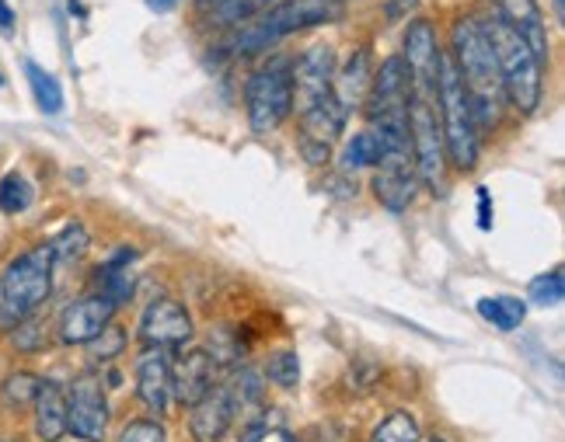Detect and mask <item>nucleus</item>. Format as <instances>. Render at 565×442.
Returning <instances> with one entry per match:
<instances>
[{
  "label": "nucleus",
  "instance_id": "473e14b6",
  "mask_svg": "<svg viewBox=\"0 0 565 442\" xmlns=\"http://www.w3.org/2000/svg\"><path fill=\"white\" fill-rule=\"evenodd\" d=\"M11 345H14L18 352H42V348L50 345V331H46V324H42V321L32 314V317L18 321V324L11 327Z\"/></svg>",
  "mask_w": 565,
  "mask_h": 442
},
{
  "label": "nucleus",
  "instance_id": "dca6fc26",
  "mask_svg": "<svg viewBox=\"0 0 565 442\" xmlns=\"http://www.w3.org/2000/svg\"><path fill=\"white\" fill-rule=\"evenodd\" d=\"M237 405H234V394L231 387L213 384L200 401L189 408V432L195 442H221L234 422Z\"/></svg>",
  "mask_w": 565,
  "mask_h": 442
},
{
  "label": "nucleus",
  "instance_id": "f704fd0d",
  "mask_svg": "<svg viewBox=\"0 0 565 442\" xmlns=\"http://www.w3.org/2000/svg\"><path fill=\"white\" fill-rule=\"evenodd\" d=\"M242 442H297V439L287 429H279V425L255 422V425H248V432H245Z\"/></svg>",
  "mask_w": 565,
  "mask_h": 442
},
{
  "label": "nucleus",
  "instance_id": "58836bf2",
  "mask_svg": "<svg viewBox=\"0 0 565 442\" xmlns=\"http://www.w3.org/2000/svg\"><path fill=\"white\" fill-rule=\"evenodd\" d=\"M143 4H147V11H154V14H171L182 4V0H143Z\"/></svg>",
  "mask_w": 565,
  "mask_h": 442
},
{
  "label": "nucleus",
  "instance_id": "9d476101",
  "mask_svg": "<svg viewBox=\"0 0 565 442\" xmlns=\"http://www.w3.org/2000/svg\"><path fill=\"white\" fill-rule=\"evenodd\" d=\"M137 338L143 348H182L195 338L192 314L179 300L158 297L154 303L143 306L140 324H137Z\"/></svg>",
  "mask_w": 565,
  "mask_h": 442
},
{
  "label": "nucleus",
  "instance_id": "72a5a7b5",
  "mask_svg": "<svg viewBox=\"0 0 565 442\" xmlns=\"http://www.w3.org/2000/svg\"><path fill=\"white\" fill-rule=\"evenodd\" d=\"M119 442H168V432L158 418H137L119 432Z\"/></svg>",
  "mask_w": 565,
  "mask_h": 442
},
{
  "label": "nucleus",
  "instance_id": "e433bc0d",
  "mask_svg": "<svg viewBox=\"0 0 565 442\" xmlns=\"http://www.w3.org/2000/svg\"><path fill=\"white\" fill-rule=\"evenodd\" d=\"M416 8H419V0H387L384 11H387L391 21H402V18H408Z\"/></svg>",
  "mask_w": 565,
  "mask_h": 442
},
{
  "label": "nucleus",
  "instance_id": "6e6552de",
  "mask_svg": "<svg viewBox=\"0 0 565 442\" xmlns=\"http://www.w3.org/2000/svg\"><path fill=\"white\" fill-rule=\"evenodd\" d=\"M108 432V397L98 373H81L67 390V435L81 442H102Z\"/></svg>",
  "mask_w": 565,
  "mask_h": 442
},
{
  "label": "nucleus",
  "instance_id": "a211bd4d",
  "mask_svg": "<svg viewBox=\"0 0 565 442\" xmlns=\"http://www.w3.org/2000/svg\"><path fill=\"white\" fill-rule=\"evenodd\" d=\"M492 11L503 14L510 25L531 42V50L537 60H548V29H545V11H541L537 0H492Z\"/></svg>",
  "mask_w": 565,
  "mask_h": 442
},
{
  "label": "nucleus",
  "instance_id": "ea45409f",
  "mask_svg": "<svg viewBox=\"0 0 565 442\" xmlns=\"http://www.w3.org/2000/svg\"><path fill=\"white\" fill-rule=\"evenodd\" d=\"M0 87H4V74H0Z\"/></svg>",
  "mask_w": 565,
  "mask_h": 442
},
{
  "label": "nucleus",
  "instance_id": "1a4fd4ad",
  "mask_svg": "<svg viewBox=\"0 0 565 442\" xmlns=\"http://www.w3.org/2000/svg\"><path fill=\"white\" fill-rule=\"evenodd\" d=\"M345 122H350V112L342 108V101L335 98V91L329 98L315 101L311 108L297 112V126H300V153L311 164H324L329 153L335 147V140H342Z\"/></svg>",
  "mask_w": 565,
  "mask_h": 442
},
{
  "label": "nucleus",
  "instance_id": "20e7f679",
  "mask_svg": "<svg viewBox=\"0 0 565 442\" xmlns=\"http://www.w3.org/2000/svg\"><path fill=\"white\" fill-rule=\"evenodd\" d=\"M53 269L56 258L50 245L21 251L8 269L0 272V327L11 331L18 321L32 317L53 293Z\"/></svg>",
  "mask_w": 565,
  "mask_h": 442
},
{
  "label": "nucleus",
  "instance_id": "f257e3e1",
  "mask_svg": "<svg viewBox=\"0 0 565 442\" xmlns=\"http://www.w3.org/2000/svg\"><path fill=\"white\" fill-rule=\"evenodd\" d=\"M450 60L454 71H458L465 95L471 101L478 137L503 122L507 112V95H503V80L495 71V56L489 50V39L482 32V18H458L450 29Z\"/></svg>",
  "mask_w": 565,
  "mask_h": 442
},
{
  "label": "nucleus",
  "instance_id": "412c9836",
  "mask_svg": "<svg viewBox=\"0 0 565 442\" xmlns=\"http://www.w3.org/2000/svg\"><path fill=\"white\" fill-rule=\"evenodd\" d=\"M527 300L520 297H482L478 300V317H482L486 324L499 327V331H516L520 324L527 321Z\"/></svg>",
  "mask_w": 565,
  "mask_h": 442
},
{
  "label": "nucleus",
  "instance_id": "7ed1b4c3",
  "mask_svg": "<svg viewBox=\"0 0 565 442\" xmlns=\"http://www.w3.org/2000/svg\"><path fill=\"white\" fill-rule=\"evenodd\" d=\"M342 0H279V4L258 11L245 21L242 32L234 35L231 53L234 56H263L276 42L290 39L303 29H324L342 18Z\"/></svg>",
  "mask_w": 565,
  "mask_h": 442
},
{
  "label": "nucleus",
  "instance_id": "aec40b11",
  "mask_svg": "<svg viewBox=\"0 0 565 442\" xmlns=\"http://www.w3.org/2000/svg\"><path fill=\"white\" fill-rule=\"evenodd\" d=\"M371 77H374V63H371V50H366V46L345 60L342 71H335L332 91H335V98L342 101V108L350 116L363 108V98H366V91H371Z\"/></svg>",
  "mask_w": 565,
  "mask_h": 442
},
{
  "label": "nucleus",
  "instance_id": "39448f33",
  "mask_svg": "<svg viewBox=\"0 0 565 442\" xmlns=\"http://www.w3.org/2000/svg\"><path fill=\"white\" fill-rule=\"evenodd\" d=\"M437 116H440L447 161L458 171H475L478 153H482V143H478V126H475L471 101L465 95V84H461L458 71H454L450 53L440 56V71H437Z\"/></svg>",
  "mask_w": 565,
  "mask_h": 442
},
{
  "label": "nucleus",
  "instance_id": "c756f323",
  "mask_svg": "<svg viewBox=\"0 0 565 442\" xmlns=\"http://www.w3.org/2000/svg\"><path fill=\"white\" fill-rule=\"evenodd\" d=\"M39 377L29 369H21V373H11V377L0 384V397H4V405L8 408H29L35 401V390H39Z\"/></svg>",
  "mask_w": 565,
  "mask_h": 442
},
{
  "label": "nucleus",
  "instance_id": "f03ea898",
  "mask_svg": "<svg viewBox=\"0 0 565 442\" xmlns=\"http://www.w3.org/2000/svg\"><path fill=\"white\" fill-rule=\"evenodd\" d=\"M482 32L489 39V50L495 56V71L503 80L507 105H513L520 116H534L545 98V63L537 60L531 42L520 35L503 14L482 18Z\"/></svg>",
  "mask_w": 565,
  "mask_h": 442
},
{
  "label": "nucleus",
  "instance_id": "7c9ffc66",
  "mask_svg": "<svg viewBox=\"0 0 565 442\" xmlns=\"http://www.w3.org/2000/svg\"><path fill=\"white\" fill-rule=\"evenodd\" d=\"M126 327H119V324H108V327H102V335H95L88 345V359L92 363H113L116 356H122V348H126Z\"/></svg>",
  "mask_w": 565,
  "mask_h": 442
},
{
  "label": "nucleus",
  "instance_id": "5701e85b",
  "mask_svg": "<svg viewBox=\"0 0 565 442\" xmlns=\"http://www.w3.org/2000/svg\"><path fill=\"white\" fill-rule=\"evenodd\" d=\"M384 158L381 150V140L374 137V129H363V132H353L350 140H345V150H342V171H363V168H377Z\"/></svg>",
  "mask_w": 565,
  "mask_h": 442
},
{
  "label": "nucleus",
  "instance_id": "2f4dec72",
  "mask_svg": "<svg viewBox=\"0 0 565 442\" xmlns=\"http://www.w3.org/2000/svg\"><path fill=\"white\" fill-rule=\"evenodd\" d=\"M527 300H531L534 306H558V303L565 300V279H562V265H555L552 272L537 276V279L531 282Z\"/></svg>",
  "mask_w": 565,
  "mask_h": 442
},
{
  "label": "nucleus",
  "instance_id": "9b49d317",
  "mask_svg": "<svg viewBox=\"0 0 565 442\" xmlns=\"http://www.w3.org/2000/svg\"><path fill=\"white\" fill-rule=\"evenodd\" d=\"M335 71H339V60L329 42H318V46L303 50L294 60V112H303V108H311L315 101L329 98L335 84Z\"/></svg>",
  "mask_w": 565,
  "mask_h": 442
},
{
  "label": "nucleus",
  "instance_id": "6ab92c4d",
  "mask_svg": "<svg viewBox=\"0 0 565 442\" xmlns=\"http://www.w3.org/2000/svg\"><path fill=\"white\" fill-rule=\"evenodd\" d=\"M35 435L42 442H60L67 435V390L53 380H42L35 390Z\"/></svg>",
  "mask_w": 565,
  "mask_h": 442
},
{
  "label": "nucleus",
  "instance_id": "c85d7f7f",
  "mask_svg": "<svg viewBox=\"0 0 565 442\" xmlns=\"http://www.w3.org/2000/svg\"><path fill=\"white\" fill-rule=\"evenodd\" d=\"M266 380L282 387V390H294L300 384V359L294 348H279L266 359Z\"/></svg>",
  "mask_w": 565,
  "mask_h": 442
},
{
  "label": "nucleus",
  "instance_id": "c9c22d12",
  "mask_svg": "<svg viewBox=\"0 0 565 442\" xmlns=\"http://www.w3.org/2000/svg\"><path fill=\"white\" fill-rule=\"evenodd\" d=\"M478 227L492 230V195H489V188H478Z\"/></svg>",
  "mask_w": 565,
  "mask_h": 442
},
{
  "label": "nucleus",
  "instance_id": "423d86ee",
  "mask_svg": "<svg viewBox=\"0 0 565 442\" xmlns=\"http://www.w3.org/2000/svg\"><path fill=\"white\" fill-rule=\"evenodd\" d=\"M245 112L258 137H269L294 116V56L276 53L255 66L245 84Z\"/></svg>",
  "mask_w": 565,
  "mask_h": 442
},
{
  "label": "nucleus",
  "instance_id": "ddd939ff",
  "mask_svg": "<svg viewBox=\"0 0 565 442\" xmlns=\"http://www.w3.org/2000/svg\"><path fill=\"white\" fill-rule=\"evenodd\" d=\"M419 192V174L412 164V150L405 153H384L377 174H374V195L387 213H405L416 203Z\"/></svg>",
  "mask_w": 565,
  "mask_h": 442
},
{
  "label": "nucleus",
  "instance_id": "4468645a",
  "mask_svg": "<svg viewBox=\"0 0 565 442\" xmlns=\"http://www.w3.org/2000/svg\"><path fill=\"white\" fill-rule=\"evenodd\" d=\"M116 311L119 306L113 300H105L102 293L67 303V311L60 314V324H56L60 345H88L95 335H102V327L113 324Z\"/></svg>",
  "mask_w": 565,
  "mask_h": 442
},
{
  "label": "nucleus",
  "instance_id": "f8f14e48",
  "mask_svg": "<svg viewBox=\"0 0 565 442\" xmlns=\"http://www.w3.org/2000/svg\"><path fill=\"white\" fill-rule=\"evenodd\" d=\"M440 42H437V32L426 18H416L408 21L405 29V42H402V60L412 74V87H416V95H426V98H437V71H440Z\"/></svg>",
  "mask_w": 565,
  "mask_h": 442
},
{
  "label": "nucleus",
  "instance_id": "a878e982",
  "mask_svg": "<svg viewBox=\"0 0 565 442\" xmlns=\"http://www.w3.org/2000/svg\"><path fill=\"white\" fill-rule=\"evenodd\" d=\"M134 290H137V282L134 276H129V269H116V265H98V293L105 300H113L116 306L129 303L134 300Z\"/></svg>",
  "mask_w": 565,
  "mask_h": 442
},
{
  "label": "nucleus",
  "instance_id": "4c0bfd02",
  "mask_svg": "<svg viewBox=\"0 0 565 442\" xmlns=\"http://www.w3.org/2000/svg\"><path fill=\"white\" fill-rule=\"evenodd\" d=\"M14 8L8 4V0H0V32H4V35H11L14 32Z\"/></svg>",
  "mask_w": 565,
  "mask_h": 442
},
{
  "label": "nucleus",
  "instance_id": "4be33fe9",
  "mask_svg": "<svg viewBox=\"0 0 565 442\" xmlns=\"http://www.w3.org/2000/svg\"><path fill=\"white\" fill-rule=\"evenodd\" d=\"M25 77H29V91L39 105L42 116H60L63 112V87L60 80L46 71V66H39L35 60H25Z\"/></svg>",
  "mask_w": 565,
  "mask_h": 442
},
{
  "label": "nucleus",
  "instance_id": "2eb2a0df",
  "mask_svg": "<svg viewBox=\"0 0 565 442\" xmlns=\"http://www.w3.org/2000/svg\"><path fill=\"white\" fill-rule=\"evenodd\" d=\"M216 384V359L206 348H189L171 359V401L192 408Z\"/></svg>",
  "mask_w": 565,
  "mask_h": 442
},
{
  "label": "nucleus",
  "instance_id": "393cba45",
  "mask_svg": "<svg viewBox=\"0 0 565 442\" xmlns=\"http://www.w3.org/2000/svg\"><path fill=\"white\" fill-rule=\"evenodd\" d=\"M423 429L419 418L412 411H391L387 418H381V425L374 429L371 442H419Z\"/></svg>",
  "mask_w": 565,
  "mask_h": 442
},
{
  "label": "nucleus",
  "instance_id": "cd10ccee",
  "mask_svg": "<svg viewBox=\"0 0 565 442\" xmlns=\"http://www.w3.org/2000/svg\"><path fill=\"white\" fill-rule=\"evenodd\" d=\"M50 251H53L56 265L60 261H77L84 251H88V230H84V224H77V219H71V224L50 240Z\"/></svg>",
  "mask_w": 565,
  "mask_h": 442
},
{
  "label": "nucleus",
  "instance_id": "bb28decb",
  "mask_svg": "<svg viewBox=\"0 0 565 442\" xmlns=\"http://www.w3.org/2000/svg\"><path fill=\"white\" fill-rule=\"evenodd\" d=\"M32 185L29 179L21 171H11L0 179V213L4 216H18V213H25L32 206Z\"/></svg>",
  "mask_w": 565,
  "mask_h": 442
},
{
  "label": "nucleus",
  "instance_id": "f3484780",
  "mask_svg": "<svg viewBox=\"0 0 565 442\" xmlns=\"http://www.w3.org/2000/svg\"><path fill=\"white\" fill-rule=\"evenodd\" d=\"M137 401L150 414H164L171 405V356L168 348H143L137 359Z\"/></svg>",
  "mask_w": 565,
  "mask_h": 442
},
{
  "label": "nucleus",
  "instance_id": "b1692460",
  "mask_svg": "<svg viewBox=\"0 0 565 442\" xmlns=\"http://www.w3.org/2000/svg\"><path fill=\"white\" fill-rule=\"evenodd\" d=\"M200 8L210 11V18L221 25H245L258 11L269 8V0H200Z\"/></svg>",
  "mask_w": 565,
  "mask_h": 442
},
{
  "label": "nucleus",
  "instance_id": "0eeeda50",
  "mask_svg": "<svg viewBox=\"0 0 565 442\" xmlns=\"http://www.w3.org/2000/svg\"><path fill=\"white\" fill-rule=\"evenodd\" d=\"M408 147H412V164H416L419 185H426L429 192H444L447 153H444L437 98L412 95V101H408Z\"/></svg>",
  "mask_w": 565,
  "mask_h": 442
}]
</instances>
